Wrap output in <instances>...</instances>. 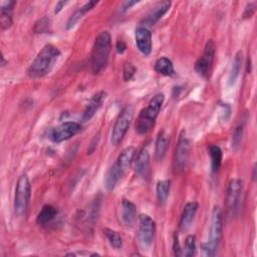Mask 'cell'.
Segmentation results:
<instances>
[{
    "instance_id": "6da1fadb",
    "label": "cell",
    "mask_w": 257,
    "mask_h": 257,
    "mask_svg": "<svg viewBox=\"0 0 257 257\" xmlns=\"http://www.w3.org/2000/svg\"><path fill=\"white\" fill-rule=\"evenodd\" d=\"M59 56L60 51L56 46L52 44L44 45L27 68V75L30 78L45 76L51 71Z\"/></svg>"
},
{
    "instance_id": "7a4b0ae2",
    "label": "cell",
    "mask_w": 257,
    "mask_h": 257,
    "mask_svg": "<svg viewBox=\"0 0 257 257\" xmlns=\"http://www.w3.org/2000/svg\"><path fill=\"white\" fill-rule=\"evenodd\" d=\"M111 49V37L108 31H101L94 39L91 57H90V67L91 71L94 74L101 72L108 61L109 53Z\"/></svg>"
},
{
    "instance_id": "3957f363",
    "label": "cell",
    "mask_w": 257,
    "mask_h": 257,
    "mask_svg": "<svg viewBox=\"0 0 257 257\" xmlns=\"http://www.w3.org/2000/svg\"><path fill=\"white\" fill-rule=\"evenodd\" d=\"M164 99L165 95L163 93H157L151 98L148 106L141 110L135 124L136 132L139 135H146L153 128L164 103Z\"/></svg>"
},
{
    "instance_id": "277c9868",
    "label": "cell",
    "mask_w": 257,
    "mask_h": 257,
    "mask_svg": "<svg viewBox=\"0 0 257 257\" xmlns=\"http://www.w3.org/2000/svg\"><path fill=\"white\" fill-rule=\"evenodd\" d=\"M222 232H223V222H222L221 210L218 206H215L212 211L209 238L206 242H203L201 244L203 255L215 256L217 254V251L222 239Z\"/></svg>"
},
{
    "instance_id": "5b68a950",
    "label": "cell",
    "mask_w": 257,
    "mask_h": 257,
    "mask_svg": "<svg viewBox=\"0 0 257 257\" xmlns=\"http://www.w3.org/2000/svg\"><path fill=\"white\" fill-rule=\"evenodd\" d=\"M31 196V185L26 174H22L16 183L14 194V212L17 216H22L29 205Z\"/></svg>"
},
{
    "instance_id": "8992f818",
    "label": "cell",
    "mask_w": 257,
    "mask_h": 257,
    "mask_svg": "<svg viewBox=\"0 0 257 257\" xmlns=\"http://www.w3.org/2000/svg\"><path fill=\"white\" fill-rule=\"evenodd\" d=\"M134 117V108L132 105H126L118 114L110 135V143L112 146H117L125 136L131 121Z\"/></svg>"
},
{
    "instance_id": "52a82bcc",
    "label": "cell",
    "mask_w": 257,
    "mask_h": 257,
    "mask_svg": "<svg viewBox=\"0 0 257 257\" xmlns=\"http://www.w3.org/2000/svg\"><path fill=\"white\" fill-rule=\"evenodd\" d=\"M215 50L216 47L214 41L212 39H209L205 45L202 55L197 59L195 63V70L200 76L207 77L209 75L214 61Z\"/></svg>"
},
{
    "instance_id": "ba28073f",
    "label": "cell",
    "mask_w": 257,
    "mask_h": 257,
    "mask_svg": "<svg viewBox=\"0 0 257 257\" xmlns=\"http://www.w3.org/2000/svg\"><path fill=\"white\" fill-rule=\"evenodd\" d=\"M139 238L143 248L151 247L156 231L154 220L147 214H141L139 217Z\"/></svg>"
},
{
    "instance_id": "9c48e42d",
    "label": "cell",
    "mask_w": 257,
    "mask_h": 257,
    "mask_svg": "<svg viewBox=\"0 0 257 257\" xmlns=\"http://www.w3.org/2000/svg\"><path fill=\"white\" fill-rule=\"evenodd\" d=\"M81 124L76 121H65L54 127L50 133V139L54 143H61L71 139L79 133Z\"/></svg>"
},
{
    "instance_id": "30bf717a",
    "label": "cell",
    "mask_w": 257,
    "mask_h": 257,
    "mask_svg": "<svg viewBox=\"0 0 257 257\" xmlns=\"http://www.w3.org/2000/svg\"><path fill=\"white\" fill-rule=\"evenodd\" d=\"M190 144L186 136V132L183 130L179 135V140L175 150V167L178 171H183L187 165L189 157Z\"/></svg>"
},
{
    "instance_id": "8fae6325",
    "label": "cell",
    "mask_w": 257,
    "mask_h": 257,
    "mask_svg": "<svg viewBox=\"0 0 257 257\" xmlns=\"http://www.w3.org/2000/svg\"><path fill=\"white\" fill-rule=\"evenodd\" d=\"M242 181L240 179H232L227 187V193H226V205L227 209L230 212H234L239 204L240 196L242 193Z\"/></svg>"
},
{
    "instance_id": "7c38bea8",
    "label": "cell",
    "mask_w": 257,
    "mask_h": 257,
    "mask_svg": "<svg viewBox=\"0 0 257 257\" xmlns=\"http://www.w3.org/2000/svg\"><path fill=\"white\" fill-rule=\"evenodd\" d=\"M136 44L138 49L145 55L149 56L152 52V33L146 26H139L135 33Z\"/></svg>"
},
{
    "instance_id": "4fadbf2b",
    "label": "cell",
    "mask_w": 257,
    "mask_h": 257,
    "mask_svg": "<svg viewBox=\"0 0 257 257\" xmlns=\"http://www.w3.org/2000/svg\"><path fill=\"white\" fill-rule=\"evenodd\" d=\"M105 97H106V93L103 90L97 91L90 97L82 114L83 121L89 120L96 113V111L99 109V107L103 103Z\"/></svg>"
},
{
    "instance_id": "5bb4252c",
    "label": "cell",
    "mask_w": 257,
    "mask_h": 257,
    "mask_svg": "<svg viewBox=\"0 0 257 257\" xmlns=\"http://www.w3.org/2000/svg\"><path fill=\"white\" fill-rule=\"evenodd\" d=\"M172 3L171 1H161V2H158L154 7L153 9L147 14L146 18L144 19V23L145 25L143 26H151V25H154L157 21H159L167 12L168 10L170 9Z\"/></svg>"
},
{
    "instance_id": "9a60e30c",
    "label": "cell",
    "mask_w": 257,
    "mask_h": 257,
    "mask_svg": "<svg viewBox=\"0 0 257 257\" xmlns=\"http://www.w3.org/2000/svg\"><path fill=\"white\" fill-rule=\"evenodd\" d=\"M125 171L115 162L105 173L104 175V179H103V186L104 189L107 192H110L114 189L115 185L117 184V182L120 180V178L122 177L123 173Z\"/></svg>"
},
{
    "instance_id": "2e32d148",
    "label": "cell",
    "mask_w": 257,
    "mask_h": 257,
    "mask_svg": "<svg viewBox=\"0 0 257 257\" xmlns=\"http://www.w3.org/2000/svg\"><path fill=\"white\" fill-rule=\"evenodd\" d=\"M135 172L138 176L148 179L150 177L151 173V167H150V154L147 149H143L136 161H135Z\"/></svg>"
},
{
    "instance_id": "e0dca14e",
    "label": "cell",
    "mask_w": 257,
    "mask_h": 257,
    "mask_svg": "<svg viewBox=\"0 0 257 257\" xmlns=\"http://www.w3.org/2000/svg\"><path fill=\"white\" fill-rule=\"evenodd\" d=\"M197 211H198L197 202H189L185 205L181 215V219H180V228L183 231L187 230L191 226V224L195 219Z\"/></svg>"
},
{
    "instance_id": "ac0fdd59",
    "label": "cell",
    "mask_w": 257,
    "mask_h": 257,
    "mask_svg": "<svg viewBox=\"0 0 257 257\" xmlns=\"http://www.w3.org/2000/svg\"><path fill=\"white\" fill-rule=\"evenodd\" d=\"M15 5H16V1H13V0L4 1L1 4L0 25L3 30L8 29L12 25V22H13L12 14H13V9Z\"/></svg>"
},
{
    "instance_id": "d6986e66",
    "label": "cell",
    "mask_w": 257,
    "mask_h": 257,
    "mask_svg": "<svg viewBox=\"0 0 257 257\" xmlns=\"http://www.w3.org/2000/svg\"><path fill=\"white\" fill-rule=\"evenodd\" d=\"M137 209L133 202L127 199L121 201V220L126 227H132L136 221Z\"/></svg>"
},
{
    "instance_id": "ffe728a7",
    "label": "cell",
    "mask_w": 257,
    "mask_h": 257,
    "mask_svg": "<svg viewBox=\"0 0 257 257\" xmlns=\"http://www.w3.org/2000/svg\"><path fill=\"white\" fill-rule=\"evenodd\" d=\"M98 3V1H88L86 2L83 6H81L79 9H77L76 11H74L70 17L68 18L67 22H66V29L69 30V29H72L75 24L83 17V15L88 12L89 10H91L96 4Z\"/></svg>"
},
{
    "instance_id": "44dd1931",
    "label": "cell",
    "mask_w": 257,
    "mask_h": 257,
    "mask_svg": "<svg viewBox=\"0 0 257 257\" xmlns=\"http://www.w3.org/2000/svg\"><path fill=\"white\" fill-rule=\"evenodd\" d=\"M169 147V138L165 131H161L157 137L156 145H155V155L158 161H161L168 150Z\"/></svg>"
},
{
    "instance_id": "7402d4cb",
    "label": "cell",
    "mask_w": 257,
    "mask_h": 257,
    "mask_svg": "<svg viewBox=\"0 0 257 257\" xmlns=\"http://www.w3.org/2000/svg\"><path fill=\"white\" fill-rule=\"evenodd\" d=\"M242 60H243V54H242V51L239 50L235 54L233 61H232V65H231V69H230V73H229V77H228L229 85L235 84V82L240 74V71H241Z\"/></svg>"
},
{
    "instance_id": "603a6c76",
    "label": "cell",
    "mask_w": 257,
    "mask_h": 257,
    "mask_svg": "<svg viewBox=\"0 0 257 257\" xmlns=\"http://www.w3.org/2000/svg\"><path fill=\"white\" fill-rule=\"evenodd\" d=\"M248 116L247 113H243V115L241 116V119H239L238 123L236 124L234 131H233V135H232V149L236 150L242 141L243 138V134H244V130H245V124H246V120H247Z\"/></svg>"
},
{
    "instance_id": "cb8c5ba5",
    "label": "cell",
    "mask_w": 257,
    "mask_h": 257,
    "mask_svg": "<svg viewBox=\"0 0 257 257\" xmlns=\"http://www.w3.org/2000/svg\"><path fill=\"white\" fill-rule=\"evenodd\" d=\"M57 209L51 205H45L42 207L41 211L38 213L36 222L40 225H45L52 221L57 215Z\"/></svg>"
},
{
    "instance_id": "d4e9b609",
    "label": "cell",
    "mask_w": 257,
    "mask_h": 257,
    "mask_svg": "<svg viewBox=\"0 0 257 257\" xmlns=\"http://www.w3.org/2000/svg\"><path fill=\"white\" fill-rule=\"evenodd\" d=\"M155 70L165 76H171L175 73L173 62L167 58V57H161L159 58L154 66Z\"/></svg>"
},
{
    "instance_id": "484cf974",
    "label": "cell",
    "mask_w": 257,
    "mask_h": 257,
    "mask_svg": "<svg viewBox=\"0 0 257 257\" xmlns=\"http://www.w3.org/2000/svg\"><path fill=\"white\" fill-rule=\"evenodd\" d=\"M136 155V149L134 147H126L125 149H123L121 151V153L118 155L117 159H116V163L124 170L126 171V169L130 167L132 161L134 160V157Z\"/></svg>"
},
{
    "instance_id": "4316f807",
    "label": "cell",
    "mask_w": 257,
    "mask_h": 257,
    "mask_svg": "<svg viewBox=\"0 0 257 257\" xmlns=\"http://www.w3.org/2000/svg\"><path fill=\"white\" fill-rule=\"evenodd\" d=\"M209 155L211 158V169L213 173H217L220 169L221 163H222V157L223 153L221 149L216 145H211L209 147Z\"/></svg>"
},
{
    "instance_id": "83f0119b",
    "label": "cell",
    "mask_w": 257,
    "mask_h": 257,
    "mask_svg": "<svg viewBox=\"0 0 257 257\" xmlns=\"http://www.w3.org/2000/svg\"><path fill=\"white\" fill-rule=\"evenodd\" d=\"M156 192H157L158 201L160 203H165L166 200L168 199L169 193H170V181H168V180L159 181L157 184Z\"/></svg>"
},
{
    "instance_id": "f1b7e54d",
    "label": "cell",
    "mask_w": 257,
    "mask_h": 257,
    "mask_svg": "<svg viewBox=\"0 0 257 257\" xmlns=\"http://www.w3.org/2000/svg\"><path fill=\"white\" fill-rule=\"evenodd\" d=\"M103 232H104V235H105L106 239L108 240V242H109L111 247H113L114 249L121 248V246H122V239H121L120 235L116 231H114L112 229L105 228Z\"/></svg>"
},
{
    "instance_id": "f546056e",
    "label": "cell",
    "mask_w": 257,
    "mask_h": 257,
    "mask_svg": "<svg viewBox=\"0 0 257 257\" xmlns=\"http://www.w3.org/2000/svg\"><path fill=\"white\" fill-rule=\"evenodd\" d=\"M50 30V19L46 16L38 19L34 25L35 33H46Z\"/></svg>"
},
{
    "instance_id": "4dcf8cb0",
    "label": "cell",
    "mask_w": 257,
    "mask_h": 257,
    "mask_svg": "<svg viewBox=\"0 0 257 257\" xmlns=\"http://www.w3.org/2000/svg\"><path fill=\"white\" fill-rule=\"evenodd\" d=\"M196 252V238L194 235H188L185 240L184 254L187 257H191Z\"/></svg>"
},
{
    "instance_id": "1f68e13d",
    "label": "cell",
    "mask_w": 257,
    "mask_h": 257,
    "mask_svg": "<svg viewBox=\"0 0 257 257\" xmlns=\"http://www.w3.org/2000/svg\"><path fill=\"white\" fill-rule=\"evenodd\" d=\"M136 67L133 63L131 62H126L123 65V69H122V76H123V80L124 81H128L133 78V76L136 73Z\"/></svg>"
},
{
    "instance_id": "d6a6232c",
    "label": "cell",
    "mask_w": 257,
    "mask_h": 257,
    "mask_svg": "<svg viewBox=\"0 0 257 257\" xmlns=\"http://www.w3.org/2000/svg\"><path fill=\"white\" fill-rule=\"evenodd\" d=\"M173 251L176 256H181L183 254L179 240H178V235L176 233L174 234V239H173Z\"/></svg>"
},
{
    "instance_id": "836d02e7",
    "label": "cell",
    "mask_w": 257,
    "mask_h": 257,
    "mask_svg": "<svg viewBox=\"0 0 257 257\" xmlns=\"http://www.w3.org/2000/svg\"><path fill=\"white\" fill-rule=\"evenodd\" d=\"M139 1L138 0H127V1H124L122 2L121 6H120V11L121 12H125L127 9H130L132 6L138 4Z\"/></svg>"
},
{
    "instance_id": "e575fe53",
    "label": "cell",
    "mask_w": 257,
    "mask_h": 257,
    "mask_svg": "<svg viewBox=\"0 0 257 257\" xmlns=\"http://www.w3.org/2000/svg\"><path fill=\"white\" fill-rule=\"evenodd\" d=\"M254 10H255V8H254V4L253 3L247 4V6L245 8V11L243 13V18H250V17H252V15L254 13Z\"/></svg>"
},
{
    "instance_id": "d590c367",
    "label": "cell",
    "mask_w": 257,
    "mask_h": 257,
    "mask_svg": "<svg viewBox=\"0 0 257 257\" xmlns=\"http://www.w3.org/2000/svg\"><path fill=\"white\" fill-rule=\"evenodd\" d=\"M115 48H116V51L121 54V53H123V52L125 51L126 45H125V43H124L122 40H118V41H116Z\"/></svg>"
},
{
    "instance_id": "8d00e7d4",
    "label": "cell",
    "mask_w": 257,
    "mask_h": 257,
    "mask_svg": "<svg viewBox=\"0 0 257 257\" xmlns=\"http://www.w3.org/2000/svg\"><path fill=\"white\" fill-rule=\"evenodd\" d=\"M66 4H68V1H58V2L56 3V5H55L54 13H55V14L59 13V12L62 10V8H64V6H65Z\"/></svg>"
},
{
    "instance_id": "74e56055",
    "label": "cell",
    "mask_w": 257,
    "mask_h": 257,
    "mask_svg": "<svg viewBox=\"0 0 257 257\" xmlns=\"http://www.w3.org/2000/svg\"><path fill=\"white\" fill-rule=\"evenodd\" d=\"M1 60H2V61H1V67H3V66L6 64V63H8V61H6V60H5V58H4V55H3V54L1 55Z\"/></svg>"
}]
</instances>
